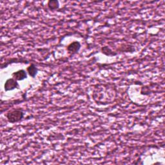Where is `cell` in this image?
<instances>
[{"label": "cell", "mask_w": 165, "mask_h": 165, "mask_svg": "<svg viewBox=\"0 0 165 165\" xmlns=\"http://www.w3.org/2000/svg\"><path fill=\"white\" fill-rule=\"evenodd\" d=\"M24 117V113L22 110H14V111L9 112L6 114V118H7L9 123H14L19 122L22 120Z\"/></svg>", "instance_id": "obj_1"}, {"label": "cell", "mask_w": 165, "mask_h": 165, "mask_svg": "<svg viewBox=\"0 0 165 165\" xmlns=\"http://www.w3.org/2000/svg\"><path fill=\"white\" fill-rule=\"evenodd\" d=\"M19 87V84L16 79L14 78H10L7 79L5 84V91H12L14 89Z\"/></svg>", "instance_id": "obj_2"}, {"label": "cell", "mask_w": 165, "mask_h": 165, "mask_svg": "<svg viewBox=\"0 0 165 165\" xmlns=\"http://www.w3.org/2000/svg\"><path fill=\"white\" fill-rule=\"evenodd\" d=\"M13 78L16 81H22L27 78L26 72L24 70H20L12 74Z\"/></svg>", "instance_id": "obj_3"}, {"label": "cell", "mask_w": 165, "mask_h": 165, "mask_svg": "<svg viewBox=\"0 0 165 165\" xmlns=\"http://www.w3.org/2000/svg\"><path fill=\"white\" fill-rule=\"evenodd\" d=\"M81 48V44L78 41H74L70 43L67 47V50L70 52L76 53L78 52Z\"/></svg>", "instance_id": "obj_4"}, {"label": "cell", "mask_w": 165, "mask_h": 165, "mask_svg": "<svg viewBox=\"0 0 165 165\" xmlns=\"http://www.w3.org/2000/svg\"><path fill=\"white\" fill-rule=\"evenodd\" d=\"M27 72H28L30 76L34 78L38 73V68L34 64H31L28 68H27Z\"/></svg>", "instance_id": "obj_5"}, {"label": "cell", "mask_w": 165, "mask_h": 165, "mask_svg": "<svg viewBox=\"0 0 165 165\" xmlns=\"http://www.w3.org/2000/svg\"><path fill=\"white\" fill-rule=\"evenodd\" d=\"M59 2L56 0H50L48 2V6L50 10H55L59 8Z\"/></svg>", "instance_id": "obj_6"}, {"label": "cell", "mask_w": 165, "mask_h": 165, "mask_svg": "<svg viewBox=\"0 0 165 165\" xmlns=\"http://www.w3.org/2000/svg\"><path fill=\"white\" fill-rule=\"evenodd\" d=\"M101 50L102 52L104 54L107 55V56H115V55H116V54H114L108 46H105L102 48Z\"/></svg>", "instance_id": "obj_7"}]
</instances>
